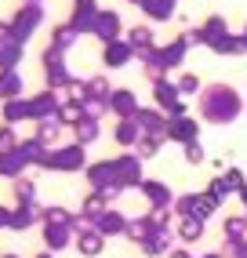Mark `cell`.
Segmentation results:
<instances>
[{
    "mask_svg": "<svg viewBox=\"0 0 247 258\" xmlns=\"http://www.w3.org/2000/svg\"><path fill=\"white\" fill-rule=\"evenodd\" d=\"M98 247H102V244H98V236H91V233L80 240V251H84V254H98Z\"/></svg>",
    "mask_w": 247,
    "mask_h": 258,
    "instance_id": "1",
    "label": "cell"
},
{
    "mask_svg": "<svg viewBox=\"0 0 247 258\" xmlns=\"http://www.w3.org/2000/svg\"><path fill=\"white\" fill-rule=\"evenodd\" d=\"M174 135H178V139H189V135H193V124H174Z\"/></svg>",
    "mask_w": 247,
    "mask_h": 258,
    "instance_id": "2",
    "label": "cell"
},
{
    "mask_svg": "<svg viewBox=\"0 0 247 258\" xmlns=\"http://www.w3.org/2000/svg\"><path fill=\"white\" fill-rule=\"evenodd\" d=\"M186 236H189V240L200 236V222H189V226H186Z\"/></svg>",
    "mask_w": 247,
    "mask_h": 258,
    "instance_id": "3",
    "label": "cell"
},
{
    "mask_svg": "<svg viewBox=\"0 0 247 258\" xmlns=\"http://www.w3.org/2000/svg\"><path fill=\"white\" fill-rule=\"evenodd\" d=\"M0 91H4V95L15 91V77H4V80H0Z\"/></svg>",
    "mask_w": 247,
    "mask_h": 258,
    "instance_id": "4",
    "label": "cell"
},
{
    "mask_svg": "<svg viewBox=\"0 0 247 258\" xmlns=\"http://www.w3.org/2000/svg\"><path fill=\"white\" fill-rule=\"evenodd\" d=\"M174 258H189V254H186V251H178V254H174Z\"/></svg>",
    "mask_w": 247,
    "mask_h": 258,
    "instance_id": "5",
    "label": "cell"
},
{
    "mask_svg": "<svg viewBox=\"0 0 247 258\" xmlns=\"http://www.w3.org/2000/svg\"><path fill=\"white\" fill-rule=\"evenodd\" d=\"M243 197H247V193H243Z\"/></svg>",
    "mask_w": 247,
    "mask_h": 258,
    "instance_id": "6",
    "label": "cell"
}]
</instances>
